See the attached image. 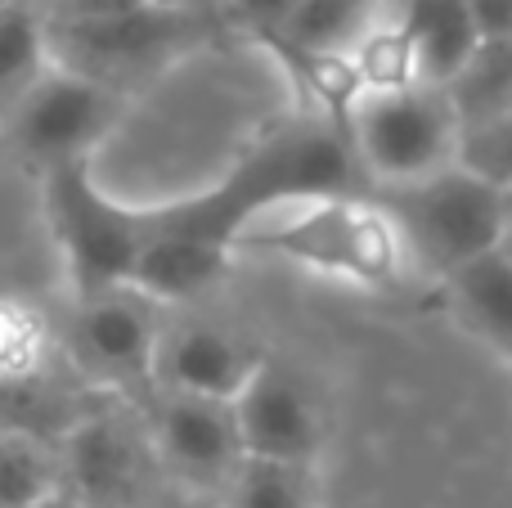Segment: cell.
<instances>
[{"mask_svg":"<svg viewBox=\"0 0 512 508\" xmlns=\"http://www.w3.org/2000/svg\"><path fill=\"white\" fill-rule=\"evenodd\" d=\"M351 63L360 72L364 90H391V86H409L418 77V59H414V41L400 27L396 14H378V23L351 45Z\"/></svg>","mask_w":512,"mask_h":508,"instance_id":"cell-20","label":"cell"},{"mask_svg":"<svg viewBox=\"0 0 512 508\" xmlns=\"http://www.w3.org/2000/svg\"><path fill=\"white\" fill-rule=\"evenodd\" d=\"M261 351H252L239 333L225 324L198 320V315L167 311L153 356V392H189L212 396V401H234L248 387V378L261 369Z\"/></svg>","mask_w":512,"mask_h":508,"instance_id":"cell-12","label":"cell"},{"mask_svg":"<svg viewBox=\"0 0 512 508\" xmlns=\"http://www.w3.org/2000/svg\"><path fill=\"white\" fill-rule=\"evenodd\" d=\"M153 468L158 459L135 401L95 396L59 437L63 495L77 508H140Z\"/></svg>","mask_w":512,"mask_h":508,"instance_id":"cell-9","label":"cell"},{"mask_svg":"<svg viewBox=\"0 0 512 508\" xmlns=\"http://www.w3.org/2000/svg\"><path fill=\"white\" fill-rule=\"evenodd\" d=\"M0 5H5V0H0Z\"/></svg>","mask_w":512,"mask_h":508,"instance_id":"cell-27","label":"cell"},{"mask_svg":"<svg viewBox=\"0 0 512 508\" xmlns=\"http://www.w3.org/2000/svg\"><path fill=\"white\" fill-rule=\"evenodd\" d=\"M234 423L248 459L310 468L319 450V419L306 387L270 360H261L248 387L234 396Z\"/></svg>","mask_w":512,"mask_h":508,"instance_id":"cell-13","label":"cell"},{"mask_svg":"<svg viewBox=\"0 0 512 508\" xmlns=\"http://www.w3.org/2000/svg\"><path fill=\"white\" fill-rule=\"evenodd\" d=\"M221 9H230L234 23L252 32L256 41H274L288 14L297 9V0H221Z\"/></svg>","mask_w":512,"mask_h":508,"instance_id":"cell-23","label":"cell"},{"mask_svg":"<svg viewBox=\"0 0 512 508\" xmlns=\"http://www.w3.org/2000/svg\"><path fill=\"white\" fill-rule=\"evenodd\" d=\"M459 158L468 162V167H477L481 176H490V180H499V185L512 189V108L499 113L495 122H486V126L463 135Z\"/></svg>","mask_w":512,"mask_h":508,"instance_id":"cell-22","label":"cell"},{"mask_svg":"<svg viewBox=\"0 0 512 508\" xmlns=\"http://www.w3.org/2000/svg\"><path fill=\"white\" fill-rule=\"evenodd\" d=\"M207 32H212V14H203V9H176L149 0V5L126 9V14L86 18V23H50V50L54 63L135 99L140 86L162 77Z\"/></svg>","mask_w":512,"mask_h":508,"instance_id":"cell-7","label":"cell"},{"mask_svg":"<svg viewBox=\"0 0 512 508\" xmlns=\"http://www.w3.org/2000/svg\"><path fill=\"white\" fill-rule=\"evenodd\" d=\"M131 99L95 77L50 63L36 86L0 117V158L27 180L68 162H99L104 144L122 131Z\"/></svg>","mask_w":512,"mask_h":508,"instance_id":"cell-4","label":"cell"},{"mask_svg":"<svg viewBox=\"0 0 512 508\" xmlns=\"http://www.w3.org/2000/svg\"><path fill=\"white\" fill-rule=\"evenodd\" d=\"M162 5H176V9H203V14H216L221 0H162Z\"/></svg>","mask_w":512,"mask_h":508,"instance_id":"cell-26","label":"cell"},{"mask_svg":"<svg viewBox=\"0 0 512 508\" xmlns=\"http://www.w3.org/2000/svg\"><path fill=\"white\" fill-rule=\"evenodd\" d=\"M32 185L59 266V297L131 284L135 257L149 239V212L122 203L113 189L99 185L95 162L54 167Z\"/></svg>","mask_w":512,"mask_h":508,"instance_id":"cell-2","label":"cell"},{"mask_svg":"<svg viewBox=\"0 0 512 508\" xmlns=\"http://www.w3.org/2000/svg\"><path fill=\"white\" fill-rule=\"evenodd\" d=\"M140 419L158 468L189 491H225L248 459L234 423V401L149 392L140 401Z\"/></svg>","mask_w":512,"mask_h":508,"instance_id":"cell-10","label":"cell"},{"mask_svg":"<svg viewBox=\"0 0 512 508\" xmlns=\"http://www.w3.org/2000/svg\"><path fill=\"white\" fill-rule=\"evenodd\" d=\"M454 113L463 122V135L477 126L495 122L499 113L512 108V36L504 41H477L463 68L445 81Z\"/></svg>","mask_w":512,"mask_h":508,"instance_id":"cell-18","label":"cell"},{"mask_svg":"<svg viewBox=\"0 0 512 508\" xmlns=\"http://www.w3.org/2000/svg\"><path fill=\"white\" fill-rule=\"evenodd\" d=\"M463 320L490 338L495 347L512 351V248H490L481 257L463 261L459 270L445 275Z\"/></svg>","mask_w":512,"mask_h":508,"instance_id":"cell-15","label":"cell"},{"mask_svg":"<svg viewBox=\"0 0 512 508\" xmlns=\"http://www.w3.org/2000/svg\"><path fill=\"white\" fill-rule=\"evenodd\" d=\"M477 41H504L512 36V0H468Z\"/></svg>","mask_w":512,"mask_h":508,"instance_id":"cell-25","label":"cell"},{"mask_svg":"<svg viewBox=\"0 0 512 508\" xmlns=\"http://www.w3.org/2000/svg\"><path fill=\"white\" fill-rule=\"evenodd\" d=\"M234 243L225 234H212L180 216L176 207H158L149 212V239H144L140 257H135L131 284L162 302L167 311L176 306H194L207 297L234 266Z\"/></svg>","mask_w":512,"mask_h":508,"instance_id":"cell-11","label":"cell"},{"mask_svg":"<svg viewBox=\"0 0 512 508\" xmlns=\"http://www.w3.org/2000/svg\"><path fill=\"white\" fill-rule=\"evenodd\" d=\"M508 356H512V351H508Z\"/></svg>","mask_w":512,"mask_h":508,"instance_id":"cell-28","label":"cell"},{"mask_svg":"<svg viewBox=\"0 0 512 508\" xmlns=\"http://www.w3.org/2000/svg\"><path fill=\"white\" fill-rule=\"evenodd\" d=\"M230 243L239 257H274L355 288H387L405 266V243L391 212L351 189L274 198L243 216Z\"/></svg>","mask_w":512,"mask_h":508,"instance_id":"cell-1","label":"cell"},{"mask_svg":"<svg viewBox=\"0 0 512 508\" xmlns=\"http://www.w3.org/2000/svg\"><path fill=\"white\" fill-rule=\"evenodd\" d=\"M149 0H41L50 23H86V18H108V14H126L140 9Z\"/></svg>","mask_w":512,"mask_h":508,"instance_id":"cell-24","label":"cell"},{"mask_svg":"<svg viewBox=\"0 0 512 508\" xmlns=\"http://www.w3.org/2000/svg\"><path fill=\"white\" fill-rule=\"evenodd\" d=\"M95 396L72 374L54 306L0 288V419L59 446L68 423Z\"/></svg>","mask_w":512,"mask_h":508,"instance_id":"cell-6","label":"cell"},{"mask_svg":"<svg viewBox=\"0 0 512 508\" xmlns=\"http://www.w3.org/2000/svg\"><path fill=\"white\" fill-rule=\"evenodd\" d=\"M382 14V0H297L288 23L274 36L279 54L306 50H351Z\"/></svg>","mask_w":512,"mask_h":508,"instance_id":"cell-19","label":"cell"},{"mask_svg":"<svg viewBox=\"0 0 512 508\" xmlns=\"http://www.w3.org/2000/svg\"><path fill=\"white\" fill-rule=\"evenodd\" d=\"M225 495H230V508H315L306 468L265 464V459H243Z\"/></svg>","mask_w":512,"mask_h":508,"instance_id":"cell-21","label":"cell"},{"mask_svg":"<svg viewBox=\"0 0 512 508\" xmlns=\"http://www.w3.org/2000/svg\"><path fill=\"white\" fill-rule=\"evenodd\" d=\"M50 63V18L41 0H5L0 5V117L36 86Z\"/></svg>","mask_w":512,"mask_h":508,"instance_id":"cell-16","label":"cell"},{"mask_svg":"<svg viewBox=\"0 0 512 508\" xmlns=\"http://www.w3.org/2000/svg\"><path fill=\"white\" fill-rule=\"evenodd\" d=\"M54 315L72 374L90 392L135 405L153 392V356L167 320L162 302L135 284H113L95 293H63Z\"/></svg>","mask_w":512,"mask_h":508,"instance_id":"cell-5","label":"cell"},{"mask_svg":"<svg viewBox=\"0 0 512 508\" xmlns=\"http://www.w3.org/2000/svg\"><path fill=\"white\" fill-rule=\"evenodd\" d=\"M355 162L382 189L414 185L459 162L463 122L441 81H409L391 90H364L346 117Z\"/></svg>","mask_w":512,"mask_h":508,"instance_id":"cell-8","label":"cell"},{"mask_svg":"<svg viewBox=\"0 0 512 508\" xmlns=\"http://www.w3.org/2000/svg\"><path fill=\"white\" fill-rule=\"evenodd\" d=\"M59 495V446L0 419V508H41Z\"/></svg>","mask_w":512,"mask_h":508,"instance_id":"cell-17","label":"cell"},{"mask_svg":"<svg viewBox=\"0 0 512 508\" xmlns=\"http://www.w3.org/2000/svg\"><path fill=\"white\" fill-rule=\"evenodd\" d=\"M378 203L396 221L405 257L441 279L463 261L508 243V185L481 176L463 158L414 185L387 189Z\"/></svg>","mask_w":512,"mask_h":508,"instance_id":"cell-3","label":"cell"},{"mask_svg":"<svg viewBox=\"0 0 512 508\" xmlns=\"http://www.w3.org/2000/svg\"><path fill=\"white\" fill-rule=\"evenodd\" d=\"M400 27L414 41L418 77L423 81H450L463 68V59L477 45V27H472L468 0H405L400 9Z\"/></svg>","mask_w":512,"mask_h":508,"instance_id":"cell-14","label":"cell"}]
</instances>
